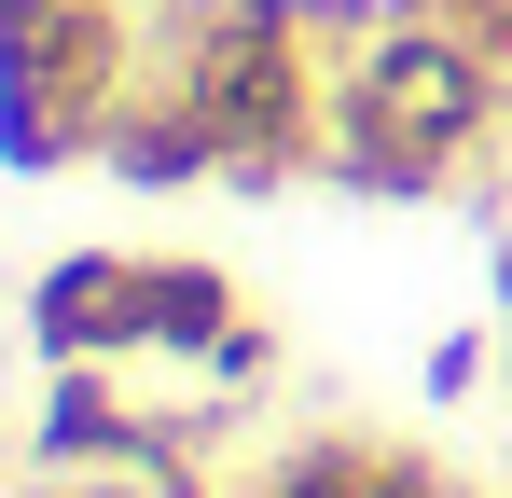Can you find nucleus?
I'll return each instance as SVG.
<instances>
[{
    "mask_svg": "<svg viewBox=\"0 0 512 498\" xmlns=\"http://www.w3.org/2000/svg\"><path fill=\"white\" fill-rule=\"evenodd\" d=\"M499 153H512V70L457 14L374 0L333 42V153H319V180L429 208V194H471Z\"/></svg>",
    "mask_w": 512,
    "mask_h": 498,
    "instance_id": "obj_1",
    "label": "nucleus"
},
{
    "mask_svg": "<svg viewBox=\"0 0 512 498\" xmlns=\"http://www.w3.org/2000/svg\"><path fill=\"white\" fill-rule=\"evenodd\" d=\"M28 346H42V374L139 360V249H56L28 277Z\"/></svg>",
    "mask_w": 512,
    "mask_h": 498,
    "instance_id": "obj_5",
    "label": "nucleus"
},
{
    "mask_svg": "<svg viewBox=\"0 0 512 498\" xmlns=\"http://www.w3.org/2000/svg\"><path fill=\"white\" fill-rule=\"evenodd\" d=\"M180 0H0V166L56 180L97 153L125 83L153 70V28Z\"/></svg>",
    "mask_w": 512,
    "mask_h": 498,
    "instance_id": "obj_3",
    "label": "nucleus"
},
{
    "mask_svg": "<svg viewBox=\"0 0 512 498\" xmlns=\"http://www.w3.org/2000/svg\"><path fill=\"white\" fill-rule=\"evenodd\" d=\"M97 166H111L125 194H194V180H222V153H208V125H194V97H180L167 70L125 83V111L97 125Z\"/></svg>",
    "mask_w": 512,
    "mask_h": 498,
    "instance_id": "obj_6",
    "label": "nucleus"
},
{
    "mask_svg": "<svg viewBox=\"0 0 512 498\" xmlns=\"http://www.w3.org/2000/svg\"><path fill=\"white\" fill-rule=\"evenodd\" d=\"M236 319L250 305H236V277L208 249H139V360H208Z\"/></svg>",
    "mask_w": 512,
    "mask_h": 498,
    "instance_id": "obj_7",
    "label": "nucleus"
},
{
    "mask_svg": "<svg viewBox=\"0 0 512 498\" xmlns=\"http://www.w3.org/2000/svg\"><path fill=\"white\" fill-rule=\"evenodd\" d=\"M0 498H14V485H0Z\"/></svg>",
    "mask_w": 512,
    "mask_h": 498,
    "instance_id": "obj_9",
    "label": "nucleus"
},
{
    "mask_svg": "<svg viewBox=\"0 0 512 498\" xmlns=\"http://www.w3.org/2000/svg\"><path fill=\"white\" fill-rule=\"evenodd\" d=\"M374 0H180L153 28V70L194 97L236 194H277L333 153V42Z\"/></svg>",
    "mask_w": 512,
    "mask_h": 498,
    "instance_id": "obj_2",
    "label": "nucleus"
},
{
    "mask_svg": "<svg viewBox=\"0 0 512 498\" xmlns=\"http://www.w3.org/2000/svg\"><path fill=\"white\" fill-rule=\"evenodd\" d=\"M222 498H471L429 443H388V429H291L277 457H250Z\"/></svg>",
    "mask_w": 512,
    "mask_h": 498,
    "instance_id": "obj_4",
    "label": "nucleus"
},
{
    "mask_svg": "<svg viewBox=\"0 0 512 498\" xmlns=\"http://www.w3.org/2000/svg\"><path fill=\"white\" fill-rule=\"evenodd\" d=\"M485 360H499V332H443V346H429V415L471 402V388H485Z\"/></svg>",
    "mask_w": 512,
    "mask_h": 498,
    "instance_id": "obj_8",
    "label": "nucleus"
},
{
    "mask_svg": "<svg viewBox=\"0 0 512 498\" xmlns=\"http://www.w3.org/2000/svg\"><path fill=\"white\" fill-rule=\"evenodd\" d=\"M499 166H512V153H499Z\"/></svg>",
    "mask_w": 512,
    "mask_h": 498,
    "instance_id": "obj_10",
    "label": "nucleus"
}]
</instances>
